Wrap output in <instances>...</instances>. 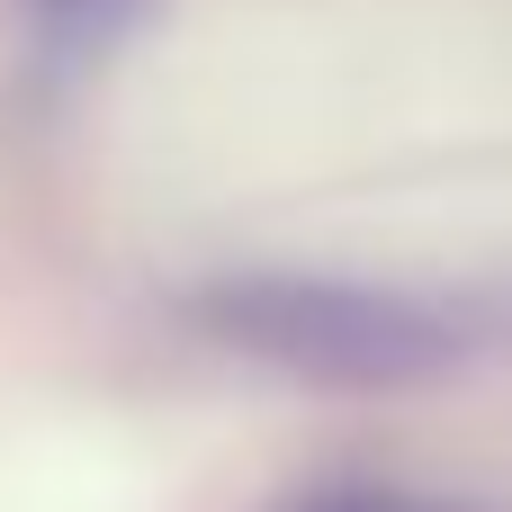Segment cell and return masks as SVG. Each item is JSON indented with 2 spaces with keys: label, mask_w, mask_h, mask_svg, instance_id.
Wrapping results in <instances>:
<instances>
[{
  "label": "cell",
  "mask_w": 512,
  "mask_h": 512,
  "mask_svg": "<svg viewBox=\"0 0 512 512\" xmlns=\"http://www.w3.org/2000/svg\"><path fill=\"white\" fill-rule=\"evenodd\" d=\"M36 9V27L54 36V45H108L144 0H27Z\"/></svg>",
  "instance_id": "2"
},
{
  "label": "cell",
  "mask_w": 512,
  "mask_h": 512,
  "mask_svg": "<svg viewBox=\"0 0 512 512\" xmlns=\"http://www.w3.org/2000/svg\"><path fill=\"white\" fill-rule=\"evenodd\" d=\"M198 315L243 360L288 369L306 387H342V396H396V387H423V378H441L459 360V342H450V324L432 306L387 297V288H360V279H288V270H261V279L207 288Z\"/></svg>",
  "instance_id": "1"
}]
</instances>
